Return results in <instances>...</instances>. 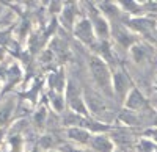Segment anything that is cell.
Instances as JSON below:
<instances>
[{"mask_svg": "<svg viewBox=\"0 0 157 152\" xmlns=\"http://www.w3.org/2000/svg\"><path fill=\"white\" fill-rule=\"evenodd\" d=\"M88 72L94 86L107 97H113V71L101 55L88 57Z\"/></svg>", "mask_w": 157, "mask_h": 152, "instance_id": "obj_1", "label": "cell"}, {"mask_svg": "<svg viewBox=\"0 0 157 152\" xmlns=\"http://www.w3.org/2000/svg\"><path fill=\"white\" fill-rule=\"evenodd\" d=\"M64 97H66V107L69 111L77 113L80 116H91V111L88 107V102L85 99L83 90L82 86L78 85L74 79L68 80V86H66V91H64Z\"/></svg>", "mask_w": 157, "mask_h": 152, "instance_id": "obj_2", "label": "cell"}, {"mask_svg": "<svg viewBox=\"0 0 157 152\" xmlns=\"http://www.w3.org/2000/svg\"><path fill=\"white\" fill-rule=\"evenodd\" d=\"M88 6H90V20L93 24V28H94V33H96V38L99 43H104V41H110L112 38V24L101 14V11L98 9L96 5H91L90 2H86Z\"/></svg>", "mask_w": 157, "mask_h": 152, "instance_id": "obj_3", "label": "cell"}, {"mask_svg": "<svg viewBox=\"0 0 157 152\" xmlns=\"http://www.w3.org/2000/svg\"><path fill=\"white\" fill-rule=\"evenodd\" d=\"M72 35L77 41H80L86 47H94L99 43L96 38V33H94V28H93V24H91L88 16H82L77 20L75 27L72 30Z\"/></svg>", "mask_w": 157, "mask_h": 152, "instance_id": "obj_4", "label": "cell"}, {"mask_svg": "<svg viewBox=\"0 0 157 152\" xmlns=\"http://www.w3.org/2000/svg\"><path fill=\"white\" fill-rule=\"evenodd\" d=\"M135 85L130 79V75L126 72V69H115L113 71V97L116 100L124 102L129 91L132 90Z\"/></svg>", "mask_w": 157, "mask_h": 152, "instance_id": "obj_5", "label": "cell"}, {"mask_svg": "<svg viewBox=\"0 0 157 152\" xmlns=\"http://www.w3.org/2000/svg\"><path fill=\"white\" fill-rule=\"evenodd\" d=\"M19 105V96H8L3 99V102L0 104V129L6 130L8 125H11L16 119V111Z\"/></svg>", "mask_w": 157, "mask_h": 152, "instance_id": "obj_6", "label": "cell"}, {"mask_svg": "<svg viewBox=\"0 0 157 152\" xmlns=\"http://www.w3.org/2000/svg\"><path fill=\"white\" fill-rule=\"evenodd\" d=\"M112 39H115L116 44H120L121 47H124L127 50H130L132 46H135L138 43L134 32L127 25H123L121 22L112 24Z\"/></svg>", "mask_w": 157, "mask_h": 152, "instance_id": "obj_7", "label": "cell"}, {"mask_svg": "<svg viewBox=\"0 0 157 152\" xmlns=\"http://www.w3.org/2000/svg\"><path fill=\"white\" fill-rule=\"evenodd\" d=\"M24 68L21 66V63H11V65H8V72H6V80L3 83V88H2V96L3 97L6 93L13 91L14 88L24 80Z\"/></svg>", "mask_w": 157, "mask_h": 152, "instance_id": "obj_8", "label": "cell"}, {"mask_svg": "<svg viewBox=\"0 0 157 152\" xmlns=\"http://www.w3.org/2000/svg\"><path fill=\"white\" fill-rule=\"evenodd\" d=\"M68 77H66V71L64 68H58L55 71H52L47 79H46V86H47V91H55V93H64L66 91V86H68Z\"/></svg>", "mask_w": 157, "mask_h": 152, "instance_id": "obj_9", "label": "cell"}, {"mask_svg": "<svg viewBox=\"0 0 157 152\" xmlns=\"http://www.w3.org/2000/svg\"><path fill=\"white\" fill-rule=\"evenodd\" d=\"M124 110L127 111H132V113H137L140 110H145L148 108V99L145 97V94H143L137 86H134L132 90L129 91L127 97L124 99Z\"/></svg>", "mask_w": 157, "mask_h": 152, "instance_id": "obj_10", "label": "cell"}, {"mask_svg": "<svg viewBox=\"0 0 157 152\" xmlns=\"http://www.w3.org/2000/svg\"><path fill=\"white\" fill-rule=\"evenodd\" d=\"M126 25L135 33H141V35H149L151 32L155 30L157 27V22L152 17L148 16H135V17H130Z\"/></svg>", "mask_w": 157, "mask_h": 152, "instance_id": "obj_11", "label": "cell"}, {"mask_svg": "<svg viewBox=\"0 0 157 152\" xmlns=\"http://www.w3.org/2000/svg\"><path fill=\"white\" fill-rule=\"evenodd\" d=\"M58 19H60V24L63 27L72 33L77 20L80 19L78 11H77V3L75 2H64V8L61 11V14L58 16Z\"/></svg>", "mask_w": 157, "mask_h": 152, "instance_id": "obj_12", "label": "cell"}, {"mask_svg": "<svg viewBox=\"0 0 157 152\" xmlns=\"http://www.w3.org/2000/svg\"><path fill=\"white\" fill-rule=\"evenodd\" d=\"M94 133H91L90 130L83 127H71L66 129V138L77 147H90L91 138Z\"/></svg>", "mask_w": 157, "mask_h": 152, "instance_id": "obj_13", "label": "cell"}, {"mask_svg": "<svg viewBox=\"0 0 157 152\" xmlns=\"http://www.w3.org/2000/svg\"><path fill=\"white\" fill-rule=\"evenodd\" d=\"M88 149L93 152H115V141L107 133H94Z\"/></svg>", "mask_w": 157, "mask_h": 152, "instance_id": "obj_14", "label": "cell"}, {"mask_svg": "<svg viewBox=\"0 0 157 152\" xmlns=\"http://www.w3.org/2000/svg\"><path fill=\"white\" fill-rule=\"evenodd\" d=\"M46 102L55 113H63L66 110V97L64 93H55V91H47L46 93Z\"/></svg>", "mask_w": 157, "mask_h": 152, "instance_id": "obj_15", "label": "cell"}, {"mask_svg": "<svg viewBox=\"0 0 157 152\" xmlns=\"http://www.w3.org/2000/svg\"><path fill=\"white\" fill-rule=\"evenodd\" d=\"M129 55L132 58V61L135 65H143V63H146L148 58H149V52L145 44L141 43H137L135 46H132V49L129 50Z\"/></svg>", "mask_w": 157, "mask_h": 152, "instance_id": "obj_16", "label": "cell"}, {"mask_svg": "<svg viewBox=\"0 0 157 152\" xmlns=\"http://www.w3.org/2000/svg\"><path fill=\"white\" fill-rule=\"evenodd\" d=\"M32 122H33V127H36L38 130H41L46 127V122H47V107L43 105H38L33 113H32Z\"/></svg>", "mask_w": 157, "mask_h": 152, "instance_id": "obj_17", "label": "cell"}, {"mask_svg": "<svg viewBox=\"0 0 157 152\" xmlns=\"http://www.w3.org/2000/svg\"><path fill=\"white\" fill-rule=\"evenodd\" d=\"M8 152H25V140L21 133H10L6 138Z\"/></svg>", "mask_w": 157, "mask_h": 152, "instance_id": "obj_18", "label": "cell"}, {"mask_svg": "<svg viewBox=\"0 0 157 152\" xmlns=\"http://www.w3.org/2000/svg\"><path fill=\"white\" fill-rule=\"evenodd\" d=\"M116 3H118V6L121 8V11L129 13L132 17H135V14L141 9L140 3L138 2H134V0H121V2H116Z\"/></svg>", "mask_w": 157, "mask_h": 152, "instance_id": "obj_19", "label": "cell"}, {"mask_svg": "<svg viewBox=\"0 0 157 152\" xmlns=\"http://www.w3.org/2000/svg\"><path fill=\"white\" fill-rule=\"evenodd\" d=\"M135 150L137 152H155L157 150V143L145 136V138H141V140H138V143L135 146Z\"/></svg>", "mask_w": 157, "mask_h": 152, "instance_id": "obj_20", "label": "cell"}, {"mask_svg": "<svg viewBox=\"0 0 157 152\" xmlns=\"http://www.w3.org/2000/svg\"><path fill=\"white\" fill-rule=\"evenodd\" d=\"M13 28L8 27V28H0V49H8L11 44H13Z\"/></svg>", "mask_w": 157, "mask_h": 152, "instance_id": "obj_21", "label": "cell"}, {"mask_svg": "<svg viewBox=\"0 0 157 152\" xmlns=\"http://www.w3.org/2000/svg\"><path fill=\"white\" fill-rule=\"evenodd\" d=\"M64 8V2H50L49 3V13L52 16H60Z\"/></svg>", "mask_w": 157, "mask_h": 152, "instance_id": "obj_22", "label": "cell"}, {"mask_svg": "<svg viewBox=\"0 0 157 152\" xmlns=\"http://www.w3.org/2000/svg\"><path fill=\"white\" fill-rule=\"evenodd\" d=\"M66 152H93V150H91V149H85V147L69 146V147H66Z\"/></svg>", "mask_w": 157, "mask_h": 152, "instance_id": "obj_23", "label": "cell"}, {"mask_svg": "<svg viewBox=\"0 0 157 152\" xmlns=\"http://www.w3.org/2000/svg\"><path fill=\"white\" fill-rule=\"evenodd\" d=\"M3 140H5V130L0 129V149H2V146H3Z\"/></svg>", "mask_w": 157, "mask_h": 152, "instance_id": "obj_24", "label": "cell"}, {"mask_svg": "<svg viewBox=\"0 0 157 152\" xmlns=\"http://www.w3.org/2000/svg\"><path fill=\"white\" fill-rule=\"evenodd\" d=\"M29 152H43V150H41V149H39L38 146H35V147H33L32 150H29Z\"/></svg>", "mask_w": 157, "mask_h": 152, "instance_id": "obj_25", "label": "cell"}, {"mask_svg": "<svg viewBox=\"0 0 157 152\" xmlns=\"http://www.w3.org/2000/svg\"><path fill=\"white\" fill-rule=\"evenodd\" d=\"M2 88H3V86H2V83H0V96H2Z\"/></svg>", "mask_w": 157, "mask_h": 152, "instance_id": "obj_26", "label": "cell"}, {"mask_svg": "<svg viewBox=\"0 0 157 152\" xmlns=\"http://www.w3.org/2000/svg\"><path fill=\"white\" fill-rule=\"evenodd\" d=\"M49 152H60V150H49Z\"/></svg>", "mask_w": 157, "mask_h": 152, "instance_id": "obj_27", "label": "cell"}]
</instances>
